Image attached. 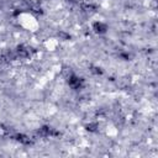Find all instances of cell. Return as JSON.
Here are the masks:
<instances>
[{
  "instance_id": "3957f363",
  "label": "cell",
  "mask_w": 158,
  "mask_h": 158,
  "mask_svg": "<svg viewBox=\"0 0 158 158\" xmlns=\"http://www.w3.org/2000/svg\"><path fill=\"white\" fill-rule=\"evenodd\" d=\"M17 53H19V56H21V57H27V56L30 54V51H28L27 48H25V47H19V48H17Z\"/></svg>"
},
{
  "instance_id": "7a4b0ae2",
  "label": "cell",
  "mask_w": 158,
  "mask_h": 158,
  "mask_svg": "<svg viewBox=\"0 0 158 158\" xmlns=\"http://www.w3.org/2000/svg\"><path fill=\"white\" fill-rule=\"evenodd\" d=\"M94 30L96 31V32H105L106 31V26L104 25V23H101V22H96V23H94Z\"/></svg>"
},
{
  "instance_id": "6da1fadb",
  "label": "cell",
  "mask_w": 158,
  "mask_h": 158,
  "mask_svg": "<svg viewBox=\"0 0 158 158\" xmlns=\"http://www.w3.org/2000/svg\"><path fill=\"white\" fill-rule=\"evenodd\" d=\"M68 84H69V86L73 88V89H79V88H81V85H83V80H81L80 78L75 77V75H72V77L68 78Z\"/></svg>"
}]
</instances>
